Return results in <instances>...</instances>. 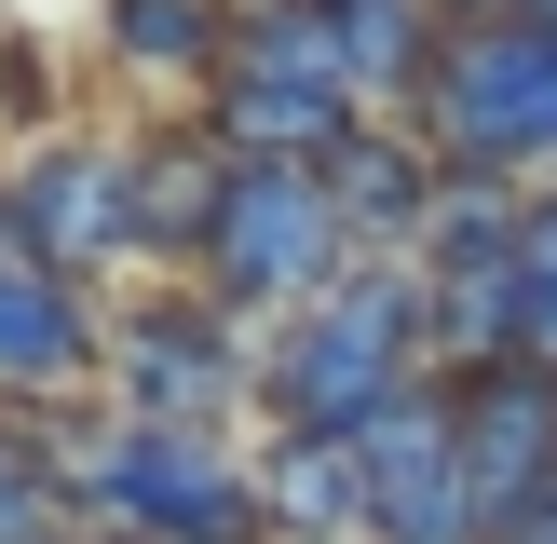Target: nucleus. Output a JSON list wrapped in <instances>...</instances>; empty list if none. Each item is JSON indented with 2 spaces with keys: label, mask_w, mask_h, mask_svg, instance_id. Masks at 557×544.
<instances>
[{
  "label": "nucleus",
  "mask_w": 557,
  "mask_h": 544,
  "mask_svg": "<svg viewBox=\"0 0 557 544\" xmlns=\"http://www.w3.org/2000/svg\"><path fill=\"white\" fill-rule=\"evenodd\" d=\"M54 504L82 517H123L109 544H259V477H245L232 449H205V435L177 422H109L69 449V477H54Z\"/></svg>",
  "instance_id": "nucleus-3"
},
{
  "label": "nucleus",
  "mask_w": 557,
  "mask_h": 544,
  "mask_svg": "<svg viewBox=\"0 0 557 544\" xmlns=\"http://www.w3.org/2000/svg\"><path fill=\"white\" fill-rule=\"evenodd\" d=\"M449 14H517V27H557V0H449Z\"/></svg>",
  "instance_id": "nucleus-17"
},
{
  "label": "nucleus",
  "mask_w": 557,
  "mask_h": 544,
  "mask_svg": "<svg viewBox=\"0 0 557 544\" xmlns=\"http://www.w3.org/2000/svg\"><path fill=\"white\" fill-rule=\"evenodd\" d=\"M109 368H123V422H177V435H205L218 408L245 395V341L205 313V299H150Z\"/></svg>",
  "instance_id": "nucleus-7"
},
{
  "label": "nucleus",
  "mask_w": 557,
  "mask_h": 544,
  "mask_svg": "<svg viewBox=\"0 0 557 544\" xmlns=\"http://www.w3.org/2000/svg\"><path fill=\"white\" fill-rule=\"evenodd\" d=\"M313 190H326V218H341V245H408L422 205H435V163H422V136H395V123H341L313 150Z\"/></svg>",
  "instance_id": "nucleus-9"
},
{
  "label": "nucleus",
  "mask_w": 557,
  "mask_h": 544,
  "mask_svg": "<svg viewBox=\"0 0 557 544\" xmlns=\"http://www.w3.org/2000/svg\"><path fill=\"white\" fill-rule=\"evenodd\" d=\"M69 531V504H54V477H27V449L0 435V544H54Z\"/></svg>",
  "instance_id": "nucleus-15"
},
{
  "label": "nucleus",
  "mask_w": 557,
  "mask_h": 544,
  "mask_svg": "<svg viewBox=\"0 0 557 544\" xmlns=\"http://www.w3.org/2000/svg\"><path fill=\"white\" fill-rule=\"evenodd\" d=\"M490 544H557V477H544V490H531V504H517V517H504Z\"/></svg>",
  "instance_id": "nucleus-16"
},
{
  "label": "nucleus",
  "mask_w": 557,
  "mask_h": 544,
  "mask_svg": "<svg viewBox=\"0 0 557 544\" xmlns=\"http://www.w3.org/2000/svg\"><path fill=\"white\" fill-rule=\"evenodd\" d=\"M82 368H96V313H82V286L0 245V381L54 395V381H82Z\"/></svg>",
  "instance_id": "nucleus-10"
},
{
  "label": "nucleus",
  "mask_w": 557,
  "mask_h": 544,
  "mask_svg": "<svg viewBox=\"0 0 557 544\" xmlns=\"http://www.w3.org/2000/svg\"><path fill=\"white\" fill-rule=\"evenodd\" d=\"M0 245L41 272H82L123 245V150H41L14 190H0Z\"/></svg>",
  "instance_id": "nucleus-8"
},
{
  "label": "nucleus",
  "mask_w": 557,
  "mask_h": 544,
  "mask_svg": "<svg viewBox=\"0 0 557 544\" xmlns=\"http://www.w3.org/2000/svg\"><path fill=\"white\" fill-rule=\"evenodd\" d=\"M286 517V531H313V544H341V531H368V490H354V449L341 435H286L272 449V477H259V531Z\"/></svg>",
  "instance_id": "nucleus-12"
},
{
  "label": "nucleus",
  "mask_w": 557,
  "mask_h": 544,
  "mask_svg": "<svg viewBox=\"0 0 557 544\" xmlns=\"http://www.w3.org/2000/svg\"><path fill=\"white\" fill-rule=\"evenodd\" d=\"M422 163L435 177H504V163L557 150V27L517 14H462L422 41Z\"/></svg>",
  "instance_id": "nucleus-2"
},
{
  "label": "nucleus",
  "mask_w": 557,
  "mask_h": 544,
  "mask_svg": "<svg viewBox=\"0 0 557 544\" xmlns=\"http://www.w3.org/2000/svg\"><path fill=\"white\" fill-rule=\"evenodd\" d=\"M218 109H205V136L232 163H313L341 123H368L354 109V82H341V41H326V14L313 0H259V14L218 41Z\"/></svg>",
  "instance_id": "nucleus-4"
},
{
  "label": "nucleus",
  "mask_w": 557,
  "mask_h": 544,
  "mask_svg": "<svg viewBox=\"0 0 557 544\" xmlns=\"http://www.w3.org/2000/svg\"><path fill=\"white\" fill-rule=\"evenodd\" d=\"M205 259L232 299H313L326 259H341V218H326L313 163H232L218 218H205Z\"/></svg>",
  "instance_id": "nucleus-5"
},
{
  "label": "nucleus",
  "mask_w": 557,
  "mask_h": 544,
  "mask_svg": "<svg viewBox=\"0 0 557 544\" xmlns=\"http://www.w3.org/2000/svg\"><path fill=\"white\" fill-rule=\"evenodd\" d=\"M449 462H462V504L504 531L557 477V381L544 368H449Z\"/></svg>",
  "instance_id": "nucleus-6"
},
{
  "label": "nucleus",
  "mask_w": 557,
  "mask_h": 544,
  "mask_svg": "<svg viewBox=\"0 0 557 544\" xmlns=\"http://www.w3.org/2000/svg\"><path fill=\"white\" fill-rule=\"evenodd\" d=\"M218 177H232V150L218 136H150V150H123V245H150V259H190L218 218Z\"/></svg>",
  "instance_id": "nucleus-11"
},
{
  "label": "nucleus",
  "mask_w": 557,
  "mask_h": 544,
  "mask_svg": "<svg viewBox=\"0 0 557 544\" xmlns=\"http://www.w3.org/2000/svg\"><path fill=\"white\" fill-rule=\"evenodd\" d=\"M109 41L136 54V69H218V41H232V14L218 0H109Z\"/></svg>",
  "instance_id": "nucleus-14"
},
{
  "label": "nucleus",
  "mask_w": 557,
  "mask_h": 544,
  "mask_svg": "<svg viewBox=\"0 0 557 544\" xmlns=\"http://www.w3.org/2000/svg\"><path fill=\"white\" fill-rule=\"evenodd\" d=\"M395 381H422V286H408V259H354L341 286H313V313L259 354V408L286 435H354Z\"/></svg>",
  "instance_id": "nucleus-1"
},
{
  "label": "nucleus",
  "mask_w": 557,
  "mask_h": 544,
  "mask_svg": "<svg viewBox=\"0 0 557 544\" xmlns=\"http://www.w3.org/2000/svg\"><path fill=\"white\" fill-rule=\"evenodd\" d=\"M504 368L557 381V205H517L504 232Z\"/></svg>",
  "instance_id": "nucleus-13"
}]
</instances>
